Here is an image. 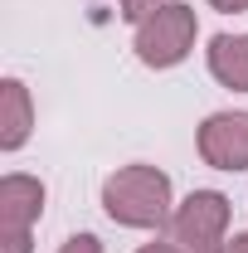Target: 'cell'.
Here are the masks:
<instances>
[{
	"mask_svg": "<svg viewBox=\"0 0 248 253\" xmlns=\"http://www.w3.org/2000/svg\"><path fill=\"white\" fill-rule=\"evenodd\" d=\"M195 34H200L195 5H185V0H165L151 20H141V25H136L131 49H136V59L146 63V68H175V63L190 59Z\"/></svg>",
	"mask_w": 248,
	"mask_h": 253,
	"instance_id": "obj_2",
	"label": "cell"
},
{
	"mask_svg": "<svg viewBox=\"0 0 248 253\" xmlns=\"http://www.w3.org/2000/svg\"><path fill=\"white\" fill-rule=\"evenodd\" d=\"M224 253H248V234H229V244H224Z\"/></svg>",
	"mask_w": 248,
	"mask_h": 253,
	"instance_id": "obj_13",
	"label": "cell"
},
{
	"mask_svg": "<svg viewBox=\"0 0 248 253\" xmlns=\"http://www.w3.org/2000/svg\"><path fill=\"white\" fill-rule=\"evenodd\" d=\"M209 5H214L219 15H244L248 10V0H209Z\"/></svg>",
	"mask_w": 248,
	"mask_h": 253,
	"instance_id": "obj_12",
	"label": "cell"
},
{
	"mask_svg": "<svg viewBox=\"0 0 248 253\" xmlns=\"http://www.w3.org/2000/svg\"><path fill=\"white\" fill-rule=\"evenodd\" d=\"M44 214V180L10 170L0 180V234H30Z\"/></svg>",
	"mask_w": 248,
	"mask_h": 253,
	"instance_id": "obj_5",
	"label": "cell"
},
{
	"mask_svg": "<svg viewBox=\"0 0 248 253\" xmlns=\"http://www.w3.org/2000/svg\"><path fill=\"white\" fill-rule=\"evenodd\" d=\"M0 249L5 253H30V234H0Z\"/></svg>",
	"mask_w": 248,
	"mask_h": 253,
	"instance_id": "obj_10",
	"label": "cell"
},
{
	"mask_svg": "<svg viewBox=\"0 0 248 253\" xmlns=\"http://www.w3.org/2000/svg\"><path fill=\"white\" fill-rule=\"evenodd\" d=\"M195 146L214 170H248V112H209L195 131Z\"/></svg>",
	"mask_w": 248,
	"mask_h": 253,
	"instance_id": "obj_4",
	"label": "cell"
},
{
	"mask_svg": "<svg viewBox=\"0 0 248 253\" xmlns=\"http://www.w3.org/2000/svg\"><path fill=\"white\" fill-rule=\"evenodd\" d=\"M161 5L165 0H117V15H122L126 25H141V20H151Z\"/></svg>",
	"mask_w": 248,
	"mask_h": 253,
	"instance_id": "obj_8",
	"label": "cell"
},
{
	"mask_svg": "<svg viewBox=\"0 0 248 253\" xmlns=\"http://www.w3.org/2000/svg\"><path fill=\"white\" fill-rule=\"evenodd\" d=\"M205 63H209L214 83L248 93V34H214L205 49Z\"/></svg>",
	"mask_w": 248,
	"mask_h": 253,
	"instance_id": "obj_7",
	"label": "cell"
},
{
	"mask_svg": "<svg viewBox=\"0 0 248 253\" xmlns=\"http://www.w3.org/2000/svg\"><path fill=\"white\" fill-rule=\"evenodd\" d=\"M165 234L185 253H224V244H229V195H219V190H190L185 200L175 205Z\"/></svg>",
	"mask_w": 248,
	"mask_h": 253,
	"instance_id": "obj_3",
	"label": "cell"
},
{
	"mask_svg": "<svg viewBox=\"0 0 248 253\" xmlns=\"http://www.w3.org/2000/svg\"><path fill=\"white\" fill-rule=\"evenodd\" d=\"M59 253H102V239L97 234H73V239H63Z\"/></svg>",
	"mask_w": 248,
	"mask_h": 253,
	"instance_id": "obj_9",
	"label": "cell"
},
{
	"mask_svg": "<svg viewBox=\"0 0 248 253\" xmlns=\"http://www.w3.org/2000/svg\"><path fill=\"white\" fill-rule=\"evenodd\" d=\"M136 253H185V249H180L175 239H151V244H141Z\"/></svg>",
	"mask_w": 248,
	"mask_h": 253,
	"instance_id": "obj_11",
	"label": "cell"
},
{
	"mask_svg": "<svg viewBox=\"0 0 248 253\" xmlns=\"http://www.w3.org/2000/svg\"><path fill=\"white\" fill-rule=\"evenodd\" d=\"M34 131V97L20 78L0 83V151H20Z\"/></svg>",
	"mask_w": 248,
	"mask_h": 253,
	"instance_id": "obj_6",
	"label": "cell"
},
{
	"mask_svg": "<svg viewBox=\"0 0 248 253\" xmlns=\"http://www.w3.org/2000/svg\"><path fill=\"white\" fill-rule=\"evenodd\" d=\"M102 210H107V219L122 224V229H165L170 214H175L170 175L146 166V161L117 166L102 180Z\"/></svg>",
	"mask_w": 248,
	"mask_h": 253,
	"instance_id": "obj_1",
	"label": "cell"
}]
</instances>
